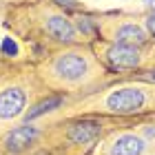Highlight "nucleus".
<instances>
[{"instance_id": "1", "label": "nucleus", "mask_w": 155, "mask_h": 155, "mask_svg": "<svg viewBox=\"0 0 155 155\" xmlns=\"http://www.w3.org/2000/svg\"><path fill=\"white\" fill-rule=\"evenodd\" d=\"M144 104V93L140 89H120L113 91L107 100V107L113 113H133Z\"/></svg>"}, {"instance_id": "2", "label": "nucleus", "mask_w": 155, "mask_h": 155, "mask_svg": "<svg viewBox=\"0 0 155 155\" xmlns=\"http://www.w3.org/2000/svg\"><path fill=\"white\" fill-rule=\"evenodd\" d=\"M55 73L64 80H80L87 73V60L80 53H64L55 60Z\"/></svg>"}, {"instance_id": "3", "label": "nucleus", "mask_w": 155, "mask_h": 155, "mask_svg": "<svg viewBox=\"0 0 155 155\" xmlns=\"http://www.w3.org/2000/svg\"><path fill=\"white\" fill-rule=\"evenodd\" d=\"M25 109V93L18 87H11L0 93V117L2 120H11L22 113Z\"/></svg>"}, {"instance_id": "4", "label": "nucleus", "mask_w": 155, "mask_h": 155, "mask_svg": "<svg viewBox=\"0 0 155 155\" xmlns=\"http://www.w3.org/2000/svg\"><path fill=\"white\" fill-rule=\"evenodd\" d=\"M107 55L115 69H133L140 64V51L131 45H115L109 49Z\"/></svg>"}, {"instance_id": "5", "label": "nucleus", "mask_w": 155, "mask_h": 155, "mask_svg": "<svg viewBox=\"0 0 155 155\" xmlns=\"http://www.w3.org/2000/svg\"><path fill=\"white\" fill-rule=\"evenodd\" d=\"M36 135H38V131L33 129V126H18V129H13L9 135L5 137V146H7V151H11V153H20L36 140Z\"/></svg>"}, {"instance_id": "6", "label": "nucleus", "mask_w": 155, "mask_h": 155, "mask_svg": "<svg viewBox=\"0 0 155 155\" xmlns=\"http://www.w3.org/2000/svg\"><path fill=\"white\" fill-rule=\"evenodd\" d=\"M100 135V124L97 122H78L69 131V140L75 144H87L91 140H95Z\"/></svg>"}, {"instance_id": "7", "label": "nucleus", "mask_w": 155, "mask_h": 155, "mask_svg": "<svg viewBox=\"0 0 155 155\" xmlns=\"http://www.w3.org/2000/svg\"><path fill=\"white\" fill-rule=\"evenodd\" d=\"M47 31L51 33L55 40H62V42H71L75 38V31H73L71 22H69L67 18H62V16L49 18L47 20Z\"/></svg>"}, {"instance_id": "8", "label": "nucleus", "mask_w": 155, "mask_h": 155, "mask_svg": "<svg viewBox=\"0 0 155 155\" xmlns=\"http://www.w3.org/2000/svg\"><path fill=\"white\" fill-rule=\"evenodd\" d=\"M144 151V142L135 135H124L111 149V155H140Z\"/></svg>"}, {"instance_id": "9", "label": "nucleus", "mask_w": 155, "mask_h": 155, "mask_svg": "<svg viewBox=\"0 0 155 155\" xmlns=\"http://www.w3.org/2000/svg\"><path fill=\"white\" fill-rule=\"evenodd\" d=\"M146 38H144V31L135 25H124L122 29L117 31V42L120 45H142Z\"/></svg>"}, {"instance_id": "10", "label": "nucleus", "mask_w": 155, "mask_h": 155, "mask_svg": "<svg viewBox=\"0 0 155 155\" xmlns=\"http://www.w3.org/2000/svg\"><path fill=\"white\" fill-rule=\"evenodd\" d=\"M60 104H62V97H60V95H49L47 100L38 102L36 107H33L29 113H27V122H29V120L40 117V115H45V113H49V111H53V109H58Z\"/></svg>"}, {"instance_id": "11", "label": "nucleus", "mask_w": 155, "mask_h": 155, "mask_svg": "<svg viewBox=\"0 0 155 155\" xmlns=\"http://www.w3.org/2000/svg\"><path fill=\"white\" fill-rule=\"evenodd\" d=\"M2 53L5 55H18V45L11 38H5L2 40Z\"/></svg>"}, {"instance_id": "12", "label": "nucleus", "mask_w": 155, "mask_h": 155, "mask_svg": "<svg viewBox=\"0 0 155 155\" xmlns=\"http://www.w3.org/2000/svg\"><path fill=\"white\" fill-rule=\"evenodd\" d=\"M146 27H149V31H151L153 36H155V11L151 13L149 18H146Z\"/></svg>"}, {"instance_id": "13", "label": "nucleus", "mask_w": 155, "mask_h": 155, "mask_svg": "<svg viewBox=\"0 0 155 155\" xmlns=\"http://www.w3.org/2000/svg\"><path fill=\"white\" fill-rule=\"evenodd\" d=\"M58 5H62V7H69V9H73L75 7V0H55Z\"/></svg>"}, {"instance_id": "14", "label": "nucleus", "mask_w": 155, "mask_h": 155, "mask_svg": "<svg viewBox=\"0 0 155 155\" xmlns=\"http://www.w3.org/2000/svg\"><path fill=\"white\" fill-rule=\"evenodd\" d=\"M146 78H149V80H153V82H155V71H149V75H146Z\"/></svg>"}, {"instance_id": "15", "label": "nucleus", "mask_w": 155, "mask_h": 155, "mask_svg": "<svg viewBox=\"0 0 155 155\" xmlns=\"http://www.w3.org/2000/svg\"><path fill=\"white\" fill-rule=\"evenodd\" d=\"M144 2H146V5H153V7H155V0H144Z\"/></svg>"}]
</instances>
